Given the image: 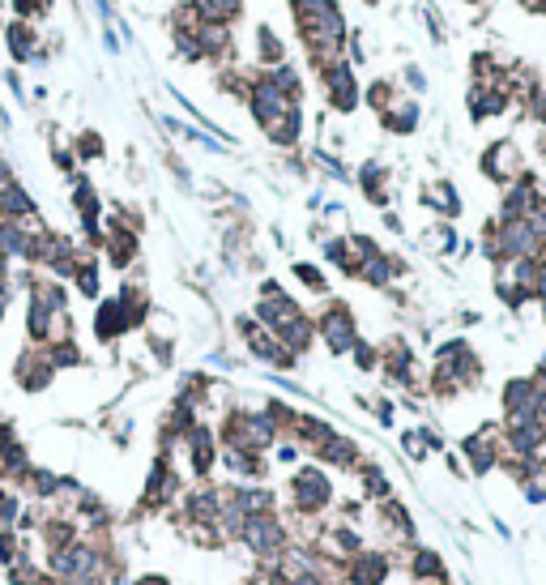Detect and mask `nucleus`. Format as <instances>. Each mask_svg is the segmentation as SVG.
<instances>
[{"instance_id":"obj_5","label":"nucleus","mask_w":546,"mask_h":585,"mask_svg":"<svg viewBox=\"0 0 546 585\" xmlns=\"http://www.w3.org/2000/svg\"><path fill=\"white\" fill-rule=\"evenodd\" d=\"M180 445L188 449V470H192V479L205 483V479L214 474V466H218V453H222V449H218V432L210 428V423H192Z\"/></svg>"},{"instance_id":"obj_6","label":"nucleus","mask_w":546,"mask_h":585,"mask_svg":"<svg viewBox=\"0 0 546 585\" xmlns=\"http://www.w3.org/2000/svg\"><path fill=\"white\" fill-rule=\"evenodd\" d=\"M393 556L389 551H359L346 560V585H389Z\"/></svg>"},{"instance_id":"obj_12","label":"nucleus","mask_w":546,"mask_h":585,"mask_svg":"<svg viewBox=\"0 0 546 585\" xmlns=\"http://www.w3.org/2000/svg\"><path fill=\"white\" fill-rule=\"evenodd\" d=\"M13 376H18V385H22L26 393H39V389H47V385H52L56 368L43 359V351H26L18 363H13Z\"/></svg>"},{"instance_id":"obj_18","label":"nucleus","mask_w":546,"mask_h":585,"mask_svg":"<svg viewBox=\"0 0 546 585\" xmlns=\"http://www.w3.org/2000/svg\"><path fill=\"white\" fill-rule=\"evenodd\" d=\"M18 560H30L26 556V534L0 526V564L9 568V564H18Z\"/></svg>"},{"instance_id":"obj_10","label":"nucleus","mask_w":546,"mask_h":585,"mask_svg":"<svg viewBox=\"0 0 546 585\" xmlns=\"http://www.w3.org/2000/svg\"><path fill=\"white\" fill-rule=\"evenodd\" d=\"M380 530L393 539V547H414V521L406 513V504L401 500H380Z\"/></svg>"},{"instance_id":"obj_3","label":"nucleus","mask_w":546,"mask_h":585,"mask_svg":"<svg viewBox=\"0 0 546 585\" xmlns=\"http://www.w3.org/2000/svg\"><path fill=\"white\" fill-rule=\"evenodd\" d=\"M500 406H504V428L512 423H534V419H546L542 415V393L534 385V376H512L500 393Z\"/></svg>"},{"instance_id":"obj_11","label":"nucleus","mask_w":546,"mask_h":585,"mask_svg":"<svg viewBox=\"0 0 546 585\" xmlns=\"http://www.w3.org/2000/svg\"><path fill=\"white\" fill-rule=\"evenodd\" d=\"M312 457H316L320 466H333V470H350V474H355V470H359V462H363L355 440H350V436H337V432H333V436H329L325 445H320V449H316Z\"/></svg>"},{"instance_id":"obj_23","label":"nucleus","mask_w":546,"mask_h":585,"mask_svg":"<svg viewBox=\"0 0 546 585\" xmlns=\"http://www.w3.org/2000/svg\"><path fill=\"white\" fill-rule=\"evenodd\" d=\"M355 363L363 372H376L380 368V351L376 346H367V342H355Z\"/></svg>"},{"instance_id":"obj_26","label":"nucleus","mask_w":546,"mask_h":585,"mask_svg":"<svg viewBox=\"0 0 546 585\" xmlns=\"http://www.w3.org/2000/svg\"><path fill=\"white\" fill-rule=\"evenodd\" d=\"M273 453H278V466H295L299 462V445H291V440H278Z\"/></svg>"},{"instance_id":"obj_24","label":"nucleus","mask_w":546,"mask_h":585,"mask_svg":"<svg viewBox=\"0 0 546 585\" xmlns=\"http://www.w3.org/2000/svg\"><path fill=\"white\" fill-rule=\"evenodd\" d=\"M77 154H82V158H99L103 154L99 133H82V137H77Z\"/></svg>"},{"instance_id":"obj_27","label":"nucleus","mask_w":546,"mask_h":585,"mask_svg":"<svg viewBox=\"0 0 546 585\" xmlns=\"http://www.w3.org/2000/svg\"><path fill=\"white\" fill-rule=\"evenodd\" d=\"M521 487H525V500L529 504H546V483L534 479V483H521Z\"/></svg>"},{"instance_id":"obj_4","label":"nucleus","mask_w":546,"mask_h":585,"mask_svg":"<svg viewBox=\"0 0 546 585\" xmlns=\"http://www.w3.org/2000/svg\"><path fill=\"white\" fill-rule=\"evenodd\" d=\"M316 334L325 338L329 355H346V351H355V342H359V325H355V316H350V308L342 304V299H333V304L320 312Z\"/></svg>"},{"instance_id":"obj_16","label":"nucleus","mask_w":546,"mask_h":585,"mask_svg":"<svg viewBox=\"0 0 546 585\" xmlns=\"http://www.w3.org/2000/svg\"><path fill=\"white\" fill-rule=\"evenodd\" d=\"M401 453H406L410 462H423L427 453H440V436L431 432L427 423L423 428H410V432H401Z\"/></svg>"},{"instance_id":"obj_9","label":"nucleus","mask_w":546,"mask_h":585,"mask_svg":"<svg viewBox=\"0 0 546 585\" xmlns=\"http://www.w3.org/2000/svg\"><path fill=\"white\" fill-rule=\"evenodd\" d=\"M103 244H107V261L116 265V270H128V265L137 261V231L124 227L120 218H111V223H107Z\"/></svg>"},{"instance_id":"obj_13","label":"nucleus","mask_w":546,"mask_h":585,"mask_svg":"<svg viewBox=\"0 0 546 585\" xmlns=\"http://www.w3.org/2000/svg\"><path fill=\"white\" fill-rule=\"evenodd\" d=\"M406 564H410L414 585H423V581H448V564H444L440 551H431V547H419V543H414Z\"/></svg>"},{"instance_id":"obj_21","label":"nucleus","mask_w":546,"mask_h":585,"mask_svg":"<svg viewBox=\"0 0 546 585\" xmlns=\"http://www.w3.org/2000/svg\"><path fill=\"white\" fill-rule=\"evenodd\" d=\"M295 278H299L308 291H329V282H325V274H320L316 265H303V261H299V265H295Z\"/></svg>"},{"instance_id":"obj_28","label":"nucleus","mask_w":546,"mask_h":585,"mask_svg":"<svg viewBox=\"0 0 546 585\" xmlns=\"http://www.w3.org/2000/svg\"><path fill=\"white\" fill-rule=\"evenodd\" d=\"M133 585H171V577L167 573H141Z\"/></svg>"},{"instance_id":"obj_15","label":"nucleus","mask_w":546,"mask_h":585,"mask_svg":"<svg viewBox=\"0 0 546 585\" xmlns=\"http://www.w3.org/2000/svg\"><path fill=\"white\" fill-rule=\"evenodd\" d=\"M359 496L363 500H389L393 496V479H389V474H384V466H376V462H359Z\"/></svg>"},{"instance_id":"obj_1","label":"nucleus","mask_w":546,"mask_h":585,"mask_svg":"<svg viewBox=\"0 0 546 585\" xmlns=\"http://www.w3.org/2000/svg\"><path fill=\"white\" fill-rule=\"evenodd\" d=\"M333 504V479L325 474V466H295L291 479H286V509L295 517H325Z\"/></svg>"},{"instance_id":"obj_20","label":"nucleus","mask_w":546,"mask_h":585,"mask_svg":"<svg viewBox=\"0 0 546 585\" xmlns=\"http://www.w3.org/2000/svg\"><path fill=\"white\" fill-rule=\"evenodd\" d=\"M73 282H77V291L94 299V295H99V265H94V261H77Z\"/></svg>"},{"instance_id":"obj_25","label":"nucleus","mask_w":546,"mask_h":585,"mask_svg":"<svg viewBox=\"0 0 546 585\" xmlns=\"http://www.w3.org/2000/svg\"><path fill=\"white\" fill-rule=\"evenodd\" d=\"M205 13H210V22H218V18H231V13L239 9V0H205Z\"/></svg>"},{"instance_id":"obj_19","label":"nucleus","mask_w":546,"mask_h":585,"mask_svg":"<svg viewBox=\"0 0 546 585\" xmlns=\"http://www.w3.org/2000/svg\"><path fill=\"white\" fill-rule=\"evenodd\" d=\"M414 124H419V107L414 103H401L384 112V129H393V133H414Z\"/></svg>"},{"instance_id":"obj_22","label":"nucleus","mask_w":546,"mask_h":585,"mask_svg":"<svg viewBox=\"0 0 546 585\" xmlns=\"http://www.w3.org/2000/svg\"><path fill=\"white\" fill-rule=\"evenodd\" d=\"M9 47H13V56H18V60H26L30 47H35V39H30L26 26H9Z\"/></svg>"},{"instance_id":"obj_14","label":"nucleus","mask_w":546,"mask_h":585,"mask_svg":"<svg viewBox=\"0 0 546 585\" xmlns=\"http://www.w3.org/2000/svg\"><path fill=\"white\" fill-rule=\"evenodd\" d=\"M120 334H128V312L120 299H103L99 316H94V338L99 342H116Z\"/></svg>"},{"instance_id":"obj_2","label":"nucleus","mask_w":546,"mask_h":585,"mask_svg":"<svg viewBox=\"0 0 546 585\" xmlns=\"http://www.w3.org/2000/svg\"><path fill=\"white\" fill-rule=\"evenodd\" d=\"M235 543H244L256 564L269 568V564H278L286 556V547H291V526H286V517L273 509V513H252L244 517V530H239V539Z\"/></svg>"},{"instance_id":"obj_29","label":"nucleus","mask_w":546,"mask_h":585,"mask_svg":"<svg viewBox=\"0 0 546 585\" xmlns=\"http://www.w3.org/2000/svg\"><path fill=\"white\" fill-rule=\"evenodd\" d=\"M9 184H13V171H9V163H5V158H0V193H5Z\"/></svg>"},{"instance_id":"obj_17","label":"nucleus","mask_w":546,"mask_h":585,"mask_svg":"<svg viewBox=\"0 0 546 585\" xmlns=\"http://www.w3.org/2000/svg\"><path fill=\"white\" fill-rule=\"evenodd\" d=\"M423 205L440 210L444 218H457L461 214V197L453 193V184H448V180H436L431 188H423Z\"/></svg>"},{"instance_id":"obj_8","label":"nucleus","mask_w":546,"mask_h":585,"mask_svg":"<svg viewBox=\"0 0 546 585\" xmlns=\"http://www.w3.org/2000/svg\"><path fill=\"white\" fill-rule=\"evenodd\" d=\"M320 73H325V90H329L333 112H355L359 90H355V77H350V65H320Z\"/></svg>"},{"instance_id":"obj_7","label":"nucleus","mask_w":546,"mask_h":585,"mask_svg":"<svg viewBox=\"0 0 546 585\" xmlns=\"http://www.w3.org/2000/svg\"><path fill=\"white\" fill-rule=\"evenodd\" d=\"M483 176L495 180V184H512V180H521L525 171H521V154L512 141H495V146H487L483 154Z\"/></svg>"}]
</instances>
